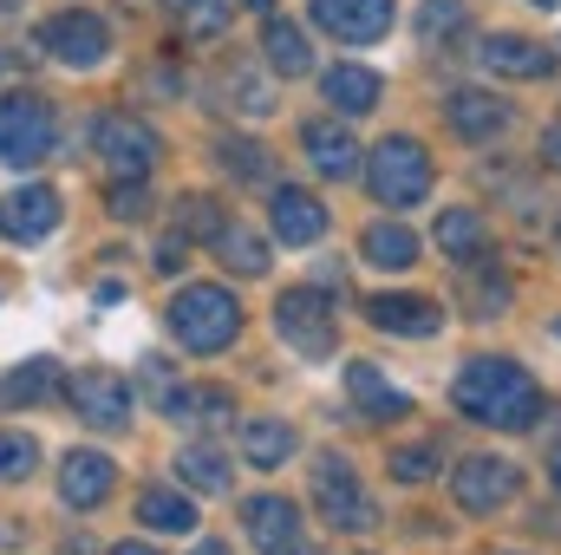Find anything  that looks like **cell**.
I'll use <instances>...</instances> for the list:
<instances>
[{
	"mask_svg": "<svg viewBox=\"0 0 561 555\" xmlns=\"http://www.w3.org/2000/svg\"><path fill=\"white\" fill-rule=\"evenodd\" d=\"M457 412L477 418V424H496V431H529L536 412H542V393L536 380L516 366V360H470L450 386Z\"/></svg>",
	"mask_w": 561,
	"mask_h": 555,
	"instance_id": "cell-1",
	"label": "cell"
},
{
	"mask_svg": "<svg viewBox=\"0 0 561 555\" xmlns=\"http://www.w3.org/2000/svg\"><path fill=\"white\" fill-rule=\"evenodd\" d=\"M170 333L190 347V353H222L236 333H242V307H236V294L229 287H216V281H196V287H183L176 301H170Z\"/></svg>",
	"mask_w": 561,
	"mask_h": 555,
	"instance_id": "cell-2",
	"label": "cell"
},
{
	"mask_svg": "<svg viewBox=\"0 0 561 555\" xmlns=\"http://www.w3.org/2000/svg\"><path fill=\"white\" fill-rule=\"evenodd\" d=\"M53 144H59V118H53L46 99H33V92L0 99V163L33 170V163L53 157Z\"/></svg>",
	"mask_w": 561,
	"mask_h": 555,
	"instance_id": "cell-3",
	"label": "cell"
},
{
	"mask_svg": "<svg viewBox=\"0 0 561 555\" xmlns=\"http://www.w3.org/2000/svg\"><path fill=\"white\" fill-rule=\"evenodd\" d=\"M366 183H373V196L386 203V209H412L431 196V157H424L419 138H386L373 150V163H366Z\"/></svg>",
	"mask_w": 561,
	"mask_h": 555,
	"instance_id": "cell-4",
	"label": "cell"
},
{
	"mask_svg": "<svg viewBox=\"0 0 561 555\" xmlns=\"http://www.w3.org/2000/svg\"><path fill=\"white\" fill-rule=\"evenodd\" d=\"M92 150L105 157V170H112L118 183H144V177L157 170V157H163L157 132H150L144 118H131V112H112V118H99Z\"/></svg>",
	"mask_w": 561,
	"mask_h": 555,
	"instance_id": "cell-5",
	"label": "cell"
},
{
	"mask_svg": "<svg viewBox=\"0 0 561 555\" xmlns=\"http://www.w3.org/2000/svg\"><path fill=\"white\" fill-rule=\"evenodd\" d=\"M275 333L294 347V353H333V333H340V320H333V301L320 294V287H287L275 301Z\"/></svg>",
	"mask_w": 561,
	"mask_h": 555,
	"instance_id": "cell-6",
	"label": "cell"
},
{
	"mask_svg": "<svg viewBox=\"0 0 561 555\" xmlns=\"http://www.w3.org/2000/svg\"><path fill=\"white\" fill-rule=\"evenodd\" d=\"M313 503H320V517L333 523V530H373V497L359 490V477H353V464L346 457H320L313 464Z\"/></svg>",
	"mask_w": 561,
	"mask_h": 555,
	"instance_id": "cell-7",
	"label": "cell"
},
{
	"mask_svg": "<svg viewBox=\"0 0 561 555\" xmlns=\"http://www.w3.org/2000/svg\"><path fill=\"white\" fill-rule=\"evenodd\" d=\"M39 46L59 59V66H99L105 53H112V33H105V20L99 13H85V7H66V13H53L46 26H39Z\"/></svg>",
	"mask_w": 561,
	"mask_h": 555,
	"instance_id": "cell-8",
	"label": "cell"
},
{
	"mask_svg": "<svg viewBox=\"0 0 561 555\" xmlns=\"http://www.w3.org/2000/svg\"><path fill=\"white\" fill-rule=\"evenodd\" d=\"M516 464L510 457H463L457 471H450V497L470 510V517H490V510H503L510 497H516Z\"/></svg>",
	"mask_w": 561,
	"mask_h": 555,
	"instance_id": "cell-9",
	"label": "cell"
},
{
	"mask_svg": "<svg viewBox=\"0 0 561 555\" xmlns=\"http://www.w3.org/2000/svg\"><path fill=\"white\" fill-rule=\"evenodd\" d=\"M66 399H72V412L85 418V424H99V431H125L131 424V386L118 380V373H72V386H66Z\"/></svg>",
	"mask_w": 561,
	"mask_h": 555,
	"instance_id": "cell-10",
	"label": "cell"
},
{
	"mask_svg": "<svg viewBox=\"0 0 561 555\" xmlns=\"http://www.w3.org/2000/svg\"><path fill=\"white\" fill-rule=\"evenodd\" d=\"M313 26L346 46H373L392 33V0H313Z\"/></svg>",
	"mask_w": 561,
	"mask_h": 555,
	"instance_id": "cell-11",
	"label": "cell"
},
{
	"mask_svg": "<svg viewBox=\"0 0 561 555\" xmlns=\"http://www.w3.org/2000/svg\"><path fill=\"white\" fill-rule=\"evenodd\" d=\"M112 484H118V464H112L105 451H66V464H59V497H66V510H99V503L112 497Z\"/></svg>",
	"mask_w": 561,
	"mask_h": 555,
	"instance_id": "cell-12",
	"label": "cell"
},
{
	"mask_svg": "<svg viewBox=\"0 0 561 555\" xmlns=\"http://www.w3.org/2000/svg\"><path fill=\"white\" fill-rule=\"evenodd\" d=\"M268 223H275V236L287 242V249H307V242L327 236V209H320V196H313V190H294V183H280L275 190Z\"/></svg>",
	"mask_w": 561,
	"mask_h": 555,
	"instance_id": "cell-13",
	"label": "cell"
},
{
	"mask_svg": "<svg viewBox=\"0 0 561 555\" xmlns=\"http://www.w3.org/2000/svg\"><path fill=\"white\" fill-rule=\"evenodd\" d=\"M477 59H483L490 72H503V79H549V72H556V53L536 46V39H523V33H490Z\"/></svg>",
	"mask_w": 561,
	"mask_h": 555,
	"instance_id": "cell-14",
	"label": "cell"
},
{
	"mask_svg": "<svg viewBox=\"0 0 561 555\" xmlns=\"http://www.w3.org/2000/svg\"><path fill=\"white\" fill-rule=\"evenodd\" d=\"M0 229H7L13 242H39V236H53V229H59V196H53L46 183L13 190V196L0 203Z\"/></svg>",
	"mask_w": 561,
	"mask_h": 555,
	"instance_id": "cell-15",
	"label": "cell"
},
{
	"mask_svg": "<svg viewBox=\"0 0 561 555\" xmlns=\"http://www.w3.org/2000/svg\"><path fill=\"white\" fill-rule=\"evenodd\" d=\"M366 314H373V327L405 333V340H431V333L444 327L437 301H424V294H373V301H366Z\"/></svg>",
	"mask_w": 561,
	"mask_h": 555,
	"instance_id": "cell-16",
	"label": "cell"
},
{
	"mask_svg": "<svg viewBox=\"0 0 561 555\" xmlns=\"http://www.w3.org/2000/svg\"><path fill=\"white\" fill-rule=\"evenodd\" d=\"M444 118H450L457 138H470V144H490V138L510 132V105H503L496 92H450Z\"/></svg>",
	"mask_w": 561,
	"mask_h": 555,
	"instance_id": "cell-17",
	"label": "cell"
},
{
	"mask_svg": "<svg viewBox=\"0 0 561 555\" xmlns=\"http://www.w3.org/2000/svg\"><path fill=\"white\" fill-rule=\"evenodd\" d=\"M300 144H307V163H313L320 177H333V183H346V177L359 170V144H353L346 125H333V118H313V125L300 132Z\"/></svg>",
	"mask_w": 561,
	"mask_h": 555,
	"instance_id": "cell-18",
	"label": "cell"
},
{
	"mask_svg": "<svg viewBox=\"0 0 561 555\" xmlns=\"http://www.w3.org/2000/svg\"><path fill=\"white\" fill-rule=\"evenodd\" d=\"M320 92H327V105H333L340 118H366V112L379 105V92H386V86H379V72H373V66H353V59H346V66H333V72L320 79Z\"/></svg>",
	"mask_w": 561,
	"mask_h": 555,
	"instance_id": "cell-19",
	"label": "cell"
},
{
	"mask_svg": "<svg viewBox=\"0 0 561 555\" xmlns=\"http://www.w3.org/2000/svg\"><path fill=\"white\" fill-rule=\"evenodd\" d=\"M242 523H249V536H255L262 555L300 543V510H294L287 497H249V503H242Z\"/></svg>",
	"mask_w": 561,
	"mask_h": 555,
	"instance_id": "cell-20",
	"label": "cell"
},
{
	"mask_svg": "<svg viewBox=\"0 0 561 555\" xmlns=\"http://www.w3.org/2000/svg\"><path fill=\"white\" fill-rule=\"evenodd\" d=\"M346 393H353V406H359V412H373V418H386V412L405 418V412H412V399H405V393L373 366V360H353V366H346Z\"/></svg>",
	"mask_w": 561,
	"mask_h": 555,
	"instance_id": "cell-21",
	"label": "cell"
},
{
	"mask_svg": "<svg viewBox=\"0 0 561 555\" xmlns=\"http://www.w3.org/2000/svg\"><path fill=\"white\" fill-rule=\"evenodd\" d=\"M138 523L157 530V536H190V530H196V503H190L183 490H170V484H150L138 497Z\"/></svg>",
	"mask_w": 561,
	"mask_h": 555,
	"instance_id": "cell-22",
	"label": "cell"
},
{
	"mask_svg": "<svg viewBox=\"0 0 561 555\" xmlns=\"http://www.w3.org/2000/svg\"><path fill=\"white\" fill-rule=\"evenodd\" d=\"M294 424H280V418H242V457L255 464V471H280L287 457H294Z\"/></svg>",
	"mask_w": 561,
	"mask_h": 555,
	"instance_id": "cell-23",
	"label": "cell"
},
{
	"mask_svg": "<svg viewBox=\"0 0 561 555\" xmlns=\"http://www.w3.org/2000/svg\"><path fill=\"white\" fill-rule=\"evenodd\" d=\"M359 249H366V262L386 269V275H399V269L419 262V236H412L405 223H373V229L359 236Z\"/></svg>",
	"mask_w": 561,
	"mask_h": 555,
	"instance_id": "cell-24",
	"label": "cell"
},
{
	"mask_svg": "<svg viewBox=\"0 0 561 555\" xmlns=\"http://www.w3.org/2000/svg\"><path fill=\"white\" fill-rule=\"evenodd\" d=\"M262 59L275 66L280 79H300V72L313 66V53H307V33H300L294 20H275V13H268V26H262Z\"/></svg>",
	"mask_w": 561,
	"mask_h": 555,
	"instance_id": "cell-25",
	"label": "cell"
},
{
	"mask_svg": "<svg viewBox=\"0 0 561 555\" xmlns=\"http://www.w3.org/2000/svg\"><path fill=\"white\" fill-rule=\"evenodd\" d=\"M483 242H490V229H483L477 209H444V216H437V249H444L450 262H477Z\"/></svg>",
	"mask_w": 561,
	"mask_h": 555,
	"instance_id": "cell-26",
	"label": "cell"
},
{
	"mask_svg": "<svg viewBox=\"0 0 561 555\" xmlns=\"http://www.w3.org/2000/svg\"><path fill=\"white\" fill-rule=\"evenodd\" d=\"M53 393H59V366L53 360H26V366H13L0 380V406H39Z\"/></svg>",
	"mask_w": 561,
	"mask_h": 555,
	"instance_id": "cell-27",
	"label": "cell"
},
{
	"mask_svg": "<svg viewBox=\"0 0 561 555\" xmlns=\"http://www.w3.org/2000/svg\"><path fill=\"white\" fill-rule=\"evenodd\" d=\"M236 275H268V242L255 236V229H242V223H222V236L209 242Z\"/></svg>",
	"mask_w": 561,
	"mask_h": 555,
	"instance_id": "cell-28",
	"label": "cell"
},
{
	"mask_svg": "<svg viewBox=\"0 0 561 555\" xmlns=\"http://www.w3.org/2000/svg\"><path fill=\"white\" fill-rule=\"evenodd\" d=\"M176 477H183L190 490H209V497H216V490H229V457H222L216 444H183V451H176Z\"/></svg>",
	"mask_w": 561,
	"mask_h": 555,
	"instance_id": "cell-29",
	"label": "cell"
},
{
	"mask_svg": "<svg viewBox=\"0 0 561 555\" xmlns=\"http://www.w3.org/2000/svg\"><path fill=\"white\" fill-rule=\"evenodd\" d=\"M163 412L183 418V424H222V418H229V393H222V386H176V393L163 399Z\"/></svg>",
	"mask_w": 561,
	"mask_h": 555,
	"instance_id": "cell-30",
	"label": "cell"
},
{
	"mask_svg": "<svg viewBox=\"0 0 561 555\" xmlns=\"http://www.w3.org/2000/svg\"><path fill=\"white\" fill-rule=\"evenodd\" d=\"M229 7L236 0H170V13H176V26L190 39H222L229 33Z\"/></svg>",
	"mask_w": 561,
	"mask_h": 555,
	"instance_id": "cell-31",
	"label": "cell"
},
{
	"mask_svg": "<svg viewBox=\"0 0 561 555\" xmlns=\"http://www.w3.org/2000/svg\"><path fill=\"white\" fill-rule=\"evenodd\" d=\"M33 464H39V444H33L26 431H0V484L33 477Z\"/></svg>",
	"mask_w": 561,
	"mask_h": 555,
	"instance_id": "cell-32",
	"label": "cell"
},
{
	"mask_svg": "<svg viewBox=\"0 0 561 555\" xmlns=\"http://www.w3.org/2000/svg\"><path fill=\"white\" fill-rule=\"evenodd\" d=\"M176 223H183V236H209V242H216L229 216H222L209 196H183V203H176Z\"/></svg>",
	"mask_w": 561,
	"mask_h": 555,
	"instance_id": "cell-33",
	"label": "cell"
},
{
	"mask_svg": "<svg viewBox=\"0 0 561 555\" xmlns=\"http://www.w3.org/2000/svg\"><path fill=\"white\" fill-rule=\"evenodd\" d=\"M392 477H399V484L437 477V444H405V451H392Z\"/></svg>",
	"mask_w": 561,
	"mask_h": 555,
	"instance_id": "cell-34",
	"label": "cell"
},
{
	"mask_svg": "<svg viewBox=\"0 0 561 555\" xmlns=\"http://www.w3.org/2000/svg\"><path fill=\"white\" fill-rule=\"evenodd\" d=\"M457 26H463V7H457V0H424V13H419L424 39H450Z\"/></svg>",
	"mask_w": 561,
	"mask_h": 555,
	"instance_id": "cell-35",
	"label": "cell"
},
{
	"mask_svg": "<svg viewBox=\"0 0 561 555\" xmlns=\"http://www.w3.org/2000/svg\"><path fill=\"white\" fill-rule=\"evenodd\" d=\"M222 170H236L242 183H255L268 163H262V144H249V138H222Z\"/></svg>",
	"mask_w": 561,
	"mask_h": 555,
	"instance_id": "cell-36",
	"label": "cell"
},
{
	"mask_svg": "<svg viewBox=\"0 0 561 555\" xmlns=\"http://www.w3.org/2000/svg\"><path fill=\"white\" fill-rule=\"evenodd\" d=\"M463 294H470V307H477L483 320L510 307V281H483V275H470V287H463Z\"/></svg>",
	"mask_w": 561,
	"mask_h": 555,
	"instance_id": "cell-37",
	"label": "cell"
},
{
	"mask_svg": "<svg viewBox=\"0 0 561 555\" xmlns=\"http://www.w3.org/2000/svg\"><path fill=\"white\" fill-rule=\"evenodd\" d=\"M236 99H242L236 112H249V118H262V112H275V92H268L262 79H236Z\"/></svg>",
	"mask_w": 561,
	"mask_h": 555,
	"instance_id": "cell-38",
	"label": "cell"
},
{
	"mask_svg": "<svg viewBox=\"0 0 561 555\" xmlns=\"http://www.w3.org/2000/svg\"><path fill=\"white\" fill-rule=\"evenodd\" d=\"M112 216L138 223V216H144V183H112Z\"/></svg>",
	"mask_w": 561,
	"mask_h": 555,
	"instance_id": "cell-39",
	"label": "cell"
},
{
	"mask_svg": "<svg viewBox=\"0 0 561 555\" xmlns=\"http://www.w3.org/2000/svg\"><path fill=\"white\" fill-rule=\"evenodd\" d=\"M183 256H190V236L176 229V236H163V249H157V269H170V275H176V269H183Z\"/></svg>",
	"mask_w": 561,
	"mask_h": 555,
	"instance_id": "cell-40",
	"label": "cell"
},
{
	"mask_svg": "<svg viewBox=\"0 0 561 555\" xmlns=\"http://www.w3.org/2000/svg\"><path fill=\"white\" fill-rule=\"evenodd\" d=\"M542 157H549V170H561V118L549 125V138H542Z\"/></svg>",
	"mask_w": 561,
	"mask_h": 555,
	"instance_id": "cell-41",
	"label": "cell"
},
{
	"mask_svg": "<svg viewBox=\"0 0 561 555\" xmlns=\"http://www.w3.org/2000/svg\"><path fill=\"white\" fill-rule=\"evenodd\" d=\"M112 555H157V550H150V543H118Z\"/></svg>",
	"mask_w": 561,
	"mask_h": 555,
	"instance_id": "cell-42",
	"label": "cell"
},
{
	"mask_svg": "<svg viewBox=\"0 0 561 555\" xmlns=\"http://www.w3.org/2000/svg\"><path fill=\"white\" fill-rule=\"evenodd\" d=\"M190 555H229V543H196Z\"/></svg>",
	"mask_w": 561,
	"mask_h": 555,
	"instance_id": "cell-43",
	"label": "cell"
},
{
	"mask_svg": "<svg viewBox=\"0 0 561 555\" xmlns=\"http://www.w3.org/2000/svg\"><path fill=\"white\" fill-rule=\"evenodd\" d=\"M268 555H320V550H307V543H287V550H268Z\"/></svg>",
	"mask_w": 561,
	"mask_h": 555,
	"instance_id": "cell-44",
	"label": "cell"
},
{
	"mask_svg": "<svg viewBox=\"0 0 561 555\" xmlns=\"http://www.w3.org/2000/svg\"><path fill=\"white\" fill-rule=\"evenodd\" d=\"M242 7H255V13H275V0H242Z\"/></svg>",
	"mask_w": 561,
	"mask_h": 555,
	"instance_id": "cell-45",
	"label": "cell"
},
{
	"mask_svg": "<svg viewBox=\"0 0 561 555\" xmlns=\"http://www.w3.org/2000/svg\"><path fill=\"white\" fill-rule=\"evenodd\" d=\"M529 7H542V13H549V7H561V0H529Z\"/></svg>",
	"mask_w": 561,
	"mask_h": 555,
	"instance_id": "cell-46",
	"label": "cell"
},
{
	"mask_svg": "<svg viewBox=\"0 0 561 555\" xmlns=\"http://www.w3.org/2000/svg\"><path fill=\"white\" fill-rule=\"evenodd\" d=\"M556 490H561V457H556Z\"/></svg>",
	"mask_w": 561,
	"mask_h": 555,
	"instance_id": "cell-47",
	"label": "cell"
},
{
	"mask_svg": "<svg viewBox=\"0 0 561 555\" xmlns=\"http://www.w3.org/2000/svg\"><path fill=\"white\" fill-rule=\"evenodd\" d=\"M556 236H561V223H556Z\"/></svg>",
	"mask_w": 561,
	"mask_h": 555,
	"instance_id": "cell-48",
	"label": "cell"
},
{
	"mask_svg": "<svg viewBox=\"0 0 561 555\" xmlns=\"http://www.w3.org/2000/svg\"><path fill=\"white\" fill-rule=\"evenodd\" d=\"M556 327H561V320H556Z\"/></svg>",
	"mask_w": 561,
	"mask_h": 555,
	"instance_id": "cell-49",
	"label": "cell"
}]
</instances>
